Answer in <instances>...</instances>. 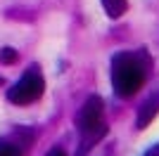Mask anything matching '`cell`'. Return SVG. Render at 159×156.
Returning a JSON list of instances; mask_svg holds the SVG:
<instances>
[{
	"instance_id": "obj_1",
	"label": "cell",
	"mask_w": 159,
	"mask_h": 156,
	"mask_svg": "<svg viewBox=\"0 0 159 156\" xmlns=\"http://www.w3.org/2000/svg\"><path fill=\"white\" fill-rule=\"evenodd\" d=\"M145 83V69L133 54H116L112 59V85L119 97H133Z\"/></svg>"
},
{
	"instance_id": "obj_2",
	"label": "cell",
	"mask_w": 159,
	"mask_h": 156,
	"mask_svg": "<svg viewBox=\"0 0 159 156\" xmlns=\"http://www.w3.org/2000/svg\"><path fill=\"white\" fill-rule=\"evenodd\" d=\"M79 128H81V132H83V147H81V151L90 149L100 137L107 132L105 123H102V99H100L98 95L88 97L86 104L81 106V111H79Z\"/></svg>"
},
{
	"instance_id": "obj_3",
	"label": "cell",
	"mask_w": 159,
	"mask_h": 156,
	"mask_svg": "<svg viewBox=\"0 0 159 156\" xmlns=\"http://www.w3.org/2000/svg\"><path fill=\"white\" fill-rule=\"evenodd\" d=\"M43 90H45V80H43L38 69L31 66V71H26L7 90V99L12 104L24 106V104H31V102H36V99H40L43 97Z\"/></svg>"
},
{
	"instance_id": "obj_4",
	"label": "cell",
	"mask_w": 159,
	"mask_h": 156,
	"mask_svg": "<svg viewBox=\"0 0 159 156\" xmlns=\"http://www.w3.org/2000/svg\"><path fill=\"white\" fill-rule=\"evenodd\" d=\"M159 114V95H154V97H150L143 106H140V114H138V128H147V125L152 123V118Z\"/></svg>"
},
{
	"instance_id": "obj_5",
	"label": "cell",
	"mask_w": 159,
	"mask_h": 156,
	"mask_svg": "<svg viewBox=\"0 0 159 156\" xmlns=\"http://www.w3.org/2000/svg\"><path fill=\"white\" fill-rule=\"evenodd\" d=\"M102 7H105V12L112 19H119L121 14L128 10V0H102Z\"/></svg>"
},
{
	"instance_id": "obj_6",
	"label": "cell",
	"mask_w": 159,
	"mask_h": 156,
	"mask_svg": "<svg viewBox=\"0 0 159 156\" xmlns=\"http://www.w3.org/2000/svg\"><path fill=\"white\" fill-rule=\"evenodd\" d=\"M0 156H24V154H21L19 147H14V144L0 140Z\"/></svg>"
},
{
	"instance_id": "obj_7",
	"label": "cell",
	"mask_w": 159,
	"mask_h": 156,
	"mask_svg": "<svg viewBox=\"0 0 159 156\" xmlns=\"http://www.w3.org/2000/svg\"><path fill=\"white\" fill-rule=\"evenodd\" d=\"M0 62H2V64H14V62H17V52H14L12 47H2V50H0Z\"/></svg>"
},
{
	"instance_id": "obj_8",
	"label": "cell",
	"mask_w": 159,
	"mask_h": 156,
	"mask_svg": "<svg viewBox=\"0 0 159 156\" xmlns=\"http://www.w3.org/2000/svg\"><path fill=\"white\" fill-rule=\"evenodd\" d=\"M45 156H66V151H64V149H60V147H52V149L48 151Z\"/></svg>"
},
{
	"instance_id": "obj_9",
	"label": "cell",
	"mask_w": 159,
	"mask_h": 156,
	"mask_svg": "<svg viewBox=\"0 0 159 156\" xmlns=\"http://www.w3.org/2000/svg\"><path fill=\"white\" fill-rule=\"evenodd\" d=\"M145 156H159V147H154V149H150Z\"/></svg>"
}]
</instances>
